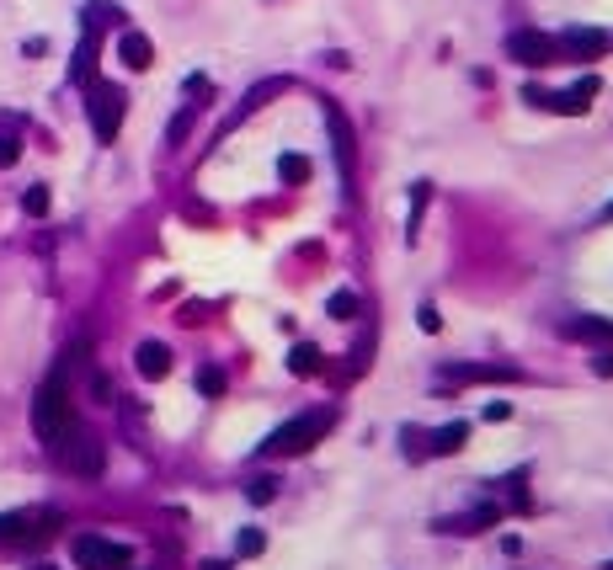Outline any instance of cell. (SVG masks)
Masks as SVG:
<instances>
[{"label": "cell", "mask_w": 613, "mask_h": 570, "mask_svg": "<svg viewBox=\"0 0 613 570\" xmlns=\"http://www.w3.org/2000/svg\"><path fill=\"white\" fill-rule=\"evenodd\" d=\"M85 96H91V101H85V112H91V133H96L101 144H112L117 128H123V112H128L123 85H112V80H91Z\"/></svg>", "instance_id": "obj_3"}, {"label": "cell", "mask_w": 613, "mask_h": 570, "mask_svg": "<svg viewBox=\"0 0 613 570\" xmlns=\"http://www.w3.org/2000/svg\"><path fill=\"white\" fill-rule=\"evenodd\" d=\"M326 123H331V139H336V160H342V171L352 176V128H347V117H342L336 107H326Z\"/></svg>", "instance_id": "obj_13"}, {"label": "cell", "mask_w": 613, "mask_h": 570, "mask_svg": "<svg viewBox=\"0 0 613 570\" xmlns=\"http://www.w3.org/2000/svg\"><path fill=\"white\" fill-rule=\"evenodd\" d=\"M192 117H198L192 107H187V112H176V117H171V128H165V139H171V144H181V139L192 133Z\"/></svg>", "instance_id": "obj_24"}, {"label": "cell", "mask_w": 613, "mask_h": 570, "mask_svg": "<svg viewBox=\"0 0 613 570\" xmlns=\"http://www.w3.org/2000/svg\"><path fill=\"white\" fill-rule=\"evenodd\" d=\"M288 368H294L299 379H310V373H320V352H315L310 341H299V347L288 352Z\"/></svg>", "instance_id": "obj_18"}, {"label": "cell", "mask_w": 613, "mask_h": 570, "mask_svg": "<svg viewBox=\"0 0 613 570\" xmlns=\"http://www.w3.org/2000/svg\"><path fill=\"white\" fill-rule=\"evenodd\" d=\"M593 96H598V80L587 75V80H577V85H566L561 96H550L544 107H555V112H566V117H577V112H587V107H593Z\"/></svg>", "instance_id": "obj_8"}, {"label": "cell", "mask_w": 613, "mask_h": 570, "mask_svg": "<svg viewBox=\"0 0 613 570\" xmlns=\"http://www.w3.org/2000/svg\"><path fill=\"white\" fill-rule=\"evenodd\" d=\"M507 416H512V405H507V400H491V405H486V421H507Z\"/></svg>", "instance_id": "obj_29"}, {"label": "cell", "mask_w": 613, "mask_h": 570, "mask_svg": "<svg viewBox=\"0 0 613 570\" xmlns=\"http://www.w3.org/2000/svg\"><path fill=\"white\" fill-rule=\"evenodd\" d=\"M416 320H422V331H427V336H432V331H443V315H438L432 304H422V315H416Z\"/></svg>", "instance_id": "obj_28"}, {"label": "cell", "mask_w": 613, "mask_h": 570, "mask_svg": "<svg viewBox=\"0 0 613 570\" xmlns=\"http://www.w3.org/2000/svg\"><path fill=\"white\" fill-rule=\"evenodd\" d=\"M128 550L112 544V539H96V534H80L75 539V566L80 570H128Z\"/></svg>", "instance_id": "obj_6"}, {"label": "cell", "mask_w": 613, "mask_h": 570, "mask_svg": "<svg viewBox=\"0 0 613 570\" xmlns=\"http://www.w3.org/2000/svg\"><path fill=\"white\" fill-rule=\"evenodd\" d=\"M91 59H96V37L85 32V37H80V48H75V64H69V75H75L80 85H91Z\"/></svg>", "instance_id": "obj_17"}, {"label": "cell", "mask_w": 613, "mask_h": 570, "mask_svg": "<svg viewBox=\"0 0 613 570\" xmlns=\"http://www.w3.org/2000/svg\"><path fill=\"white\" fill-rule=\"evenodd\" d=\"M561 43H566L571 53H582V59H598V53L609 48V32H598V27H571Z\"/></svg>", "instance_id": "obj_11"}, {"label": "cell", "mask_w": 613, "mask_h": 570, "mask_svg": "<svg viewBox=\"0 0 613 570\" xmlns=\"http://www.w3.org/2000/svg\"><path fill=\"white\" fill-rule=\"evenodd\" d=\"M59 528V512H5L0 518V544H16V550H37L48 544Z\"/></svg>", "instance_id": "obj_5"}, {"label": "cell", "mask_w": 613, "mask_h": 570, "mask_svg": "<svg viewBox=\"0 0 613 570\" xmlns=\"http://www.w3.org/2000/svg\"><path fill=\"white\" fill-rule=\"evenodd\" d=\"M278 176H283L288 187H304V181H310V160H304V155H283V160H278Z\"/></svg>", "instance_id": "obj_19"}, {"label": "cell", "mask_w": 613, "mask_h": 570, "mask_svg": "<svg viewBox=\"0 0 613 570\" xmlns=\"http://www.w3.org/2000/svg\"><path fill=\"white\" fill-rule=\"evenodd\" d=\"M203 570H230V566H219V560H208V566H203Z\"/></svg>", "instance_id": "obj_31"}, {"label": "cell", "mask_w": 613, "mask_h": 570, "mask_svg": "<svg viewBox=\"0 0 613 570\" xmlns=\"http://www.w3.org/2000/svg\"><path fill=\"white\" fill-rule=\"evenodd\" d=\"M133 368H139L144 379H165V373H171V352H165L160 341H139V352H133Z\"/></svg>", "instance_id": "obj_10"}, {"label": "cell", "mask_w": 613, "mask_h": 570, "mask_svg": "<svg viewBox=\"0 0 613 570\" xmlns=\"http://www.w3.org/2000/svg\"><path fill=\"white\" fill-rule=\"evenodd\" d=\"M593 368H598V379H613V352H609V357H598Z\"/></svg>", "instance_id": "obj_30"}, {"label": "cell", "mask_w": 613, "mask_h": 570, "mask_svg": "<svg viewBox=\"0 0 613 570\" xmlns=\"http://www.w3.org/2000/svg\"><path fill=\"white\" fill-rule=\"evenodd\" d=\"M198 389H203L208 400H219V395H224V368H214V363L198 368Z\"/></svg>", "instance_id": "obj_22"}, {"label": "cell", "mask_w": 613, "mask_h": 570, "mask_svg": "<svg viewBox=\"0 0 613 570\" xmlns=\"http://www.w3.org/2000/svg\"><path fill=\"white\" fill-rule=\"evenodd\" d=\"M566 336H593V341H613V320H603V315H577V320L566 325Z\"/></svg>", "instance_id": "obj_15"}, {"label": "cell", "mask_w": 613, "mask_h": 570, "mask_svg": "<svg viewBox=\"0 0 613 570\" xmlns=\"http://www.w3.org/2000/svg\"><path fill=\"white\" fill-rule=\"evenodd\" d=\"M507 59H518L523 69H544V64H555V37H544V32H512L507 37Z\"/></svg>", "instance_id": "obj_7"}, {"label": "cell", "mask_w": 613, "mask_h": 570, "mask_svg": "<svg viewBox=\"0 0 613 570\" xmlns=\"http://www.w3.org/2000/svg\"><path fill=\"white\" fill-rule=\"evenodd\" d=\"M32 570H53V566H32Z\"/></svg>", "instance_id": "obj_32"}, {"label": "cell", "mask_w": 613, "mask_h": 570, "mask_svg": "<svg viewBox=\"0 0 613 570\" xmlns=\"http://www.w3.org/2000/svg\"><path fill=\"white\" fill-rule=\"evenodd\" d=\"M21 160V139L16 133H0V165H16Z\"/></svg>", "instance_id": "obj_27"}, {"label": "cell", "mask_w": 613, "mask_h": 570, "mask_svg": "<svg viewBox=\"0 0 613 570\" xmlns=\"http://www.w3.org/2000/svg\"><path fill=\"white\" fill-rule=\"evenodd\" d=\"M448 379H459V384H480V379H518V368H507V363H464V368H448Z\"/></svg>", "instance_id": "obj_12"}, {"label": "cell", "mask_w": 613, "mask_h": 570, "mask_svg": "<svg viewBox=\"0 0 613 570\" xmlns=\"http://www.w3.org/2000/svg\"><path fill=\"white\" fill-rule=\"evenodd\" d=\"M326 309H331L336 320H352V315H358V299H352V293L342 288V293H331V304H326Z\"/></svg>", "instance_id": "obj_26"}, {"label": "cell", "mask_w": 613, "mask_h": 570, "mask_svg": "<svg viewBox=\"0 0 613 570\" xmlns=\"http://www.w3.org/2000/svg\"><path fill=\"white\" fill-rule=\"evenodd\" d=\"M117 59H123L128 69H149V64H155V48H149L144 32H123V37H117Z\"/></svg>", "instance_id": "obj_9"}, {"label": "cell", "mask_w": 613, "mask_h": 570, "mask_svg": "<svg viewBox=\"0 0 613 570\" xmlns=\"http://www.w3.org/2000/svg\"><path fill=\"white\" fill-rule=\"evenodd\" d=\"M283 91H288V80H283V75H272V80H262V85H251V91H246V101H240V112H235L230 123H240L246 112H256V107H262L267 96H283Z\"/></svg>", "instance_id": "obj_14"}, {"label": "cell", "mask_w": 613, "mask_h": 570, "mask_svg": "<svg viewBox=\"0 0 613 570\" xmlns=\"http://www.w3.org/2000/svg\"><path fill=\"white\" fill-rule=\"evenodd\" d=\"M21 213H27V219H43V213H48V187H27V192H21Z\"/></svg>", "instance_id": "obj_21"}, {"label": "cell", "mask_w": 613, "mask_h": 570, "mask_svg": "<svg viewBox=\"0 0 613 570\" xmlns=\"http://www.w3.org/2000/svg\"><path fill=\"white\" fill-rule=\"evenodd\" d=\"M326 427H331V411H304V416L283 421L256 454H262V459H294V454H310V448L326 438Z\"/></svg>", "instance_id": "obj_2"}, {"label": "cell", "mask_w": 613, "mask_h": 570, "mask_svg": "<svg viewBox=\"0 0 613 570\" xmlns=\"http://www.w3.org/2000/svg\"><path fill=\"white\" fill-rule=\"evenodd\" d=\"M246 496H251V502H256V507H267V502H272V496H278V480H272V475H256V480H251V486H246Z\"/></svg>", "instance_id": "obj_23"}, {"label": "cell", "mask_w": 613, "mask_h": 570, "mask_svg": "<svg viewBox=\"0 0 613 570\" xmlns=\"http://www.w3.org/2000/svg\"><path fill=\"white\" fill-rule=\"evenodd\" d=\"M64 373H69V368L59 363V368L43 379L37 400H32V432H37L48 448H53V443H59V438L75 427V411H69V389H64Z\"/></svg>", "instance_id": "obj_1"}, {"label": "cell", "mask_w": 613, "mask_h": 570, "mask_svg": "<svg viewBox=\"0 0 613 570\" xmlns=\"http://www.w3.org/2000/svg\"><path fill=\"white\" fill-rule=\"evenodd\" d=\"M603 570H613V560H609V566H603Z\"/></svg>", "instance_id": "obj_33"}, {"label": "cell", "mask_w": 613, "mask_h": 570, "mask_svg": "<svg viewBox=\"0 0 613 570\" xmlns=\"http://www.w3.org/2000/svg\"><path fill=\"white\" fill-rule=\"evenodd\" d=\"M464 443H470V427H464V421H454V427H438V432H432V454H438V459H443V454H459Z\"/></svg>", "instance_id": "obj_16"}, {"label": "cell", "mask_w": 613, "mask_h": 570, "mask_svg": "<svg viewBox=\"0 0 613 570\" xmlns=\"http://www.w3.org/2000/svg\"><path fill=\"white\" fill-rule=\"evenodd\" d=\"M427 197H432V181H416V192H411V235H416V224H422V208H427Z\"/></svg>", "instance_id": "obj_25"}, {"label": "cell", "mask_w": 613, "mask_h": 570, "mask_svg": "<svg viewBox=\"0 0 613 570\" xmlns=\"http://www.w3.org/2000/svg\"><path fill=\"white\" fill-rule=\"evenodd\" d=\"M53 454H59V464H64L69 475H85V480H96L101 464H107V448H101L96 438H85L80 427H69V432L53 443Z\"/></svg>", "instance_id": "obj_4"}, {"label": "cell", "mask_w": 613, "mask_h": 570, "mask_svg": "<svg viewBox=\"0 0 613 570\" xmlns=\"http://www.w3.org/2000/svg\"><path fill=\"white\" fill-rule=\"evenodd\" d=\"M262 550H267V539H262L256 528H240V534H235V555H240V560H256Z\"/></svg>", "instance_id": "obj_20"}]
</instances>
